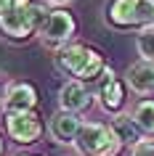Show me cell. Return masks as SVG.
<instances>
[{"label":"cell","mask_w":154,"mask_h":156,"mask_svg":"<svg viewBox=\"0 0 154 156\" xmlns=\"http://www.w3.org/2000/svg\"><path fill=\"white\" fill-rule=\"evenodd\" d=\"M53 61H56V69L66 77H72L77 82H90L104 74V58L101 53L82 42H69L64 48H58L53 53Z\"/></svg>","instance_id":"6da1fadb"},{"label":"cell","mask_w":154,"mask_h":156,"mask_svg":"<svg viewBox=\"0 0 154 156\" xmlns=\"http://www.w3.org/2000/svg\"><path fill=\"white\" fill-rule=\"evenodd\" d=\"M45 16H48L45 5H37L29 0H13V8L0 16V37L11 42H24L32 34H37Z\"/></svg>","instance_id":"7a4b0ae2"},{"label":"cell","mask_w":154,"mask_h":156,"mask_svg":"<svg viewBox=\"0 0 154 156\" xmlns=\"http://www.w3.org/2000/svg\"><path fill=\"white\" fill-rule=\"evenodd\" d=\"M106 24L138 32L154 27V0H112L106 5Z\"/></svg>","instance_id":"3957f363"},{"label":"cell","mask_w":154,"mask_h":156,"mask_svg":"<svg viewBox=\"0 0 154 156\" xmlns=\"http://www.w3.org/2000/svg\"><path fill=\"white\" fill-rule=\"evenodd\" d=\"M74 148H77L80 156H117L122 143L109 124L82 122L77 140H74Z\"/></svg>","instance_id":"277c9868"},{"label":"cell","mask_w":154,"mask_h":156,"mask_svg":"<svg viewBox=\"0 0 154 156\" xmlns=\"http://www.w3.org/2000/svg\"><path fill=\"white\" fill-rule=\"evenodd\" d=\"M77 32V24H74V16L66 8H53L48 11V16L43 21V27L37 29V40L48 48H64L69 45V40Z\"/></svg>","instance_id":"5b68a950"},{"label":"cell","mask_w":154,"mask_h":156,"mask_svg":"<svg viewBox=\"0 0 154 156\" xmlns=\"http://www.w3.org/2000/svg\"><path fill=\"white\" fill-rule=\"evenodd\" d=\"M6 132L13 143L29 146L43 135V122L35 111H24V114H11L6 116Z\"/></svg>","instance_id":"8992f818"},{"label":"cell","mask_w":154,"mask_h":156,"mask_svg":"<svg viewBox=\"0 0 154 156\" xmlns=\"http://www.w3.org/2000/svg\"><path fill=\"white\" fill-rule=\"evenodd\" d=\"M104 80H101V85H98V106L104 108L106 114L117 116L122 111V106H125V87H122V82L117 80V74L112 72V69H104V74H101Z\"/></svg>","instance_id":"52a82bcc"},{"label":"cell","mask_w":154,"mask_h":156,"mask_svg":"<svg viewBox=\"0 0 154 156\" xmlns=\"http://www.w3.org/2000/svg\"><path fill=\"white\" fill-rule=\"evenodd\" d=\"M37 106V90L29 82H11L6 90V101H3V111L6 116L11 114H24V111H35Z\"/></svg>","instance_id":"ba28073f"},{"label":"cell","mask_w":154,"mask_h":156,"mask_svg":"<svg viewBox=\"0 0 154 156\" xmlns=\"http://www.w3.org/2000/svg\"><path fill=\"white\" fill-rule=\"evenodd\" d=\"M80 127H82L80 116L69 114V111H61V108L48 119V135H51L53 143H58V146H74Z\"/></svg>","instance_id":"9c48e42d"},{"label":"cell","mask_w":154,"mask_h":156,"mask_svg":"<svg viewBox=\"0 0 154 156\" xmlns=\"http://www.w3.org/2000/svg\"><path fill=\"white\" fill-rule=\"evenodd\" d=\"M93 95L88 93V87L77 80H66L61 87H58V106L61 111H69V114H77L80 116L85 108L90 106Z\"/></svg>","instance_id":"30bf717a"},{"label":"cell","mask_w":154,"mask_h":156,"mask_svg":"<svg viewBox=\"0 0 154 156\" xmlns=\"http://www.w3.org/2000/svg\"><path fill=\"white\" fill-rule=\"evenodd\" d=\"M125 85L136 95H152L154 93V64L136 61L125 69Z\"/></svg>","instance_id":"8fae6325"},{"label":"cell","mask_w":154,"mask_h":156,"mask_svg":"<svg viewBox=\"0 0 154 156\" xmlns=\"http://www.w3.org/2000/svg\"><path fill=\"white\" fill-rule=\"evenodd\" d=\"M109 127L114 130V135L120 138L122 146H133V148H136L138 143H144V138H141L144 132L136 127V122L130 119V114H117V116L112 119V124H109Z\"/></svg>","instance_id":"7c38bea8"},{"label":"cell","mask_w":154,"mask_h":156,"mask_svg":"<svg viewBox=\"0 0 154 156\" xmlns=\"http://www.w3.org/2000/svg\"><path fill=\"white\" fill-rule=\"evenodd\" d=\"M130 119L136 122V127L141 132L154 135V101L146 98V101H141V103H136L133 111H130Z\"/></svg>","instance_id":"4fadbf2b"},{"label":"cell","mask_w":154,"mask_h":156,"mask_svg":"<svg viewBox=\"0 0 154 156\" xmlns=\"http://www.w3.org/2000/svg\"><path fill=\"white\" fill-rule=\"evenodd\" d=\"M136 50L141 56V61L154 64V27H146L136 34Z\"/></svg>","instance_id":"5bb4252c"},{"label":"cell","mask_w":154,"mask_h":156,"mask_svg":"<svg viewBox=\"0 0 154 156\" xmlns=\"http://www.w3.org/2000/svg\"><path fill=\"white\" fill-rule=\"evenodd\" d=\"M130 156H154V143H152V140L138 143V146L133 148V154H130Z\"/></svg>","instance_id":"9a60e30c"},{"label":"cell","mask_w":154,"mask_h":156,"mask_svg":"<svg viewBox=\"0 0 154 156\" xmlns=\"http://www.w3.org/2000/svg\"><path fill=\"white\" fill-rule=\"evenodd\" d=\"M8 80H6V74H0V111H3V101H6V90H8Z\"/></svg>","instance_id":"2e32d148"},{"label":"cell","mask_w":154,"mask_h":156,"mask_svg":"<svg viewBox=\"0 0 154 156\" xmlns=\"http://www.w3.org/2000/svg\"><path fill=\"white\" fill-rule=\"evenodd\" d=\"M45 5H56V8H64V5H69V3H74V0H43Z\"/></svg>","instance_id":"e0dca14e"},{"label":"cell","mask_w":154,"mask_h":156,"mask_svg":"<svg viewBox=\"0 0 154 156\" xmlns=\"http://www.w3.org/2000/svg\"><path fill=\"white\" fill-rule=\"evenodd\" d=\"M13 8V0H0V16L6 13V11H11Z\"/></svg>","instance_id":"ac0fdd59"},{"label":"cell","mask_w":154,"mask_h":156,"mask_svg":"<svg viewBox=\"0 0 154 156\" xmlns=\"http://www.w3.org/2000/svg\"><path fill=\"white\" fill-rule=\"evenodd\" d=\"M0 154H3V138H0Z\"/></svg>","instance_id":"d6986e66"},{"label":"cell","mask_w":154,"mask_h":156,"mask_svg":"<svg viewBox=\"0 0 154 156\" xmlns=\"http://www.w3.org/2000/svg\"><path fill=\"white\" fill-rule=\"evenodd\" d=\"M19 156H35V154H19Z\"/></svg>","instance_id":"ffe728a7"}]
</instances>
